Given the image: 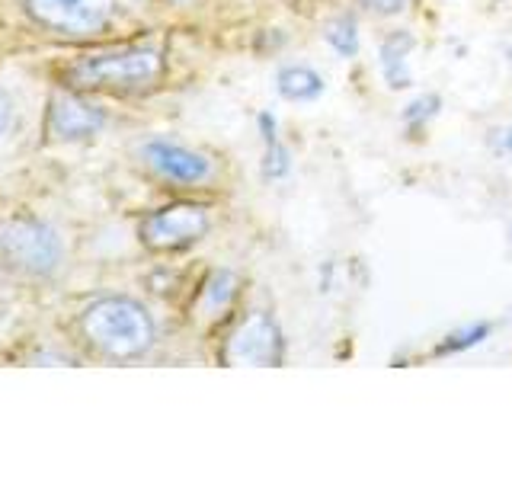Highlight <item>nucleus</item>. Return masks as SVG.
Instances as JSON below:
<instances>
[{
	"label": "nucleus",
	"mask_w": 512,
	"mask_h": 480,
	"mask_svg": "<svg viewBox=\"0 0 512 480\" xmlns=\"http://www.w3.org/2000/svg\"><path fill=\"white\" fill-rule=\"evenodd\" d=\"M167 77V55L157 45H112L68 61L58 71L61 87L80 93L135 96L160 87Z\"/></svg>",
	"instance_id": "f257e3e1"
},
{
	"label": "nucleus",
	"mask_w": 512,
	"mask_h": 480,
	"mask_svg": "<svg viewBox=\"0 0 512 480\" xmlns=\"http://www.w3.org/2000/svg\"><path fill=\"white\" fill-rule=\"evenodd\" d=\"M77 336L93 356L106 362H135L154 349L157 327L141 301L128 295H106L80 311Z\"/></svg>",
	"instance_id": "f03ea898"
},
{
	"label": "nucleus",
	"mask_w": 512,
	"mask_h": 480,
	"mask_svg": "<svg viewBox=\"0 0 512 480\" xmlns=\"http://www.w3.org/2000/svg\"><path fill=\"white\" fill-rule=\"evenodd\" d=\"M0 260L23 276L48 279L64 263V244L52 224L39 218H10L0 224Z\"/></svg>",
	"instance_id": "7ed1b4c3"
},
{
	"label": "nucleus",
	"mask_w": 512,
	"mask_h": 480,
	"mask_svg": "<svg viewBox=\"0 0 512 480\" xmlns=\"http://www.w3.org/2000/svg\"><path fill=\"white\" fill-rule=\"evenodd\" d=\"M212 228V208L205 202L176 199L160 208H151L138 221V240L151 253H183L196 247Z\"/></svg>",
	"instance_id": "20e7f679"
},
{
	"label": "nucleus",
	"mask_w": 512,
	"mask_h": 480,
	"mask_svg": "<svg viewBox=\"0 0 512 480\" xmlns=\"http://www.w3.org/2000/svg\"><path fill=\"white\" fill-rule=\"evenodd\" d=\"M29 20L61 39H93L109 29L116 0H23Z\"/></svg>",
	"instance_id": "39448f33"
},
{
	"label": "nucleus",
	"mask_w": 512,
	"mask_h": 480,
	"mask_svg": "<svg viewBox=\"0 0 512 480\" xmlns=\"http://www.w3.org/2000/svg\"><path fill=\"white\" fill-rule=\"evenodd\" d=\"M285 359V333L279 320L266 311H247L234 320L231 333L221 343L224 365H269L276 368Z\"/></svg>",
	"instance_id": "423d86ee"
},
{
	"label": "nucleus",
	"mask_w": 512,
	"mask_h": 480,
	"mask_svg": "<svg viewBox=\"0 0 512 480\" xmlns=\"http://www.w3.org/2000/svg\"><path fill=\"white\" fill-rule=\"evenodd\" d=\"M103 128H106V109L87 100V93L61 87L48 96L45 132L52 141H61V144L87 141L93 135H100Z\"/></svg>",
	"instance_id": "0eeeda50"
},
{
	"label": "nucleus",
	"mask_w": 512,
	"mask_h": 480,
	"mask_svg": "<svg viewBox=\"0 0 512 480\" xmlns=\"http://www.w3.org/2000/svg\"><path fill=\"white\" fill-rule=\"evenodd\" d=\"M141 160L157 180L173 183V186H202L212 180V160L202 151L186 148V144H176L167 138H151L141 144Z\"/></svg>",
	"instance_id": "6e6552de"
},
{
	"label": "nucleus",
	"mask_w": 512,
	"mask_h": 480,
	"mask_svg": "<svg viewBox=\"0 0 512 480\" xmlns=\"http://www.w3.org/2000/svg\"><path fill=\"white\" fill-rule=\"evenodd\" d=\"M240 295V276L231 269H215L208 276L196 295V304H192V314L205 324H215V320L228 317L234 311V301Z\"/></svg>",
	"instance_id": "1a4fd4ad"
},
{
	"label": "nucleus",
	"mask_w": 512,
	"mask_h": 480,
	"mask_svg": "<svg viewBox=\"0 0 512 480\" xmlns=\"http://www.w3.org/2000/svg\"><path fill=\"white\" fill-rule=\"evenodd\" d=\"M413 48H416V39L407 29H397L381 42V74L388 80L391 90H407L413 84V74H410Z\"/></svg>",
	"instance_id": "9d476101"
},
{
	"label": "nucleus",
	"mask_w": 512,
	"mask_h": 480,
	"mask_svg": "<svg viewBox=\"0 0 512 480\" xmlns=\"http://www.w3.org/2000/svg\"><path fill=\"white\" fill-rule=\"evenodd\" d=\"M276 87L288 103H311L324 93V77L308 64H288V68L279 71Z\"/></svg>",
	"instance_id": "9b49d317"
},
{
	"label": "nucleus",
	"mask_w": 512,
	"mask_h": 480,
	"mask_svg": "<svg viewBox=\"0 0 512 480\" xmlns=\"http://www.w3.org/2000/svg\"><path fill=\"white\" fill-rule=\"evenodd\" d=\"M324 39L340 58H356L359 52V23L352 13H340L324 26Z\"/></svg>",
	"instance_id": "f8f14e48"
},
{
	"label": "nucleus",
	"mask_w": 512,
	"mask_h": 480,
	"mask_svg": "<svg viewBox=\"0 0 512 480\" xmlns=\"http://www.w3.org/2000/svg\"><path fill=\"white\" fill-rule=\"evenodd\" d=\"M490 324H484V320H477V324H468V327H461L455 333H448L445 340L436 346V356H455V352H464V349H474L480 346L490 336Z\"/></svg>",
	"instance_id": "ddd939ff"
},
{
	"label": "nucleus",
	"mask_w": 512,
	"mask_h": 480,
	"mask_svg": "<svg viewBox=\"0 0 512 480\" xmlns=\"http://www.w3.org/2000/svg\"><path fill=\"white\" fill-rule=\"evenodd\" d=\"M260 170L266 180H282V176H288V170H292V151H288L282 141H269Z\"/></svg>",
	"instance_id": "4468645a"
},
{
	"label": "nucleus",
	"mask_w": 512,
	"mask_h": 480,
	"mask_svg": "<svg viewBox=\"0 0 512 480\" xmlns=\"http://www.w3.org/2000/svg\"><path fill=\"white\" fill-rule=\"evenodd\" d=\"M439 109H442V100L436 93H426V96H420V100H413L410 106H407V112H404V122L410 125V128H423L426 122H432L439 116Z\"/></svg>",
	"instance_id": "2eb2a0df"
},
{
	"label": "nucleus",
	"mask_w": 512,
	"mask_h": 480,
	"mask_svg": "<svg viewBox=\"0 0 512 480\" xmlns=\"http://www.w3.org/2000/svg\"><path fill=\"white\" fill-rule=\"evenodd\" d=\"M359 7H365L368 13H378V16H394V13H404L413 0H356Z\"/></svg>",
	"instance_id": "dca6fc26"
},
{
	"label": "nucleus",
	"mask_w": 512,
	"mask_h": 480,
	"mask_svg": "<svg viewBox=\"0 0 512 480\" xmlns=\"http://www.w3.org/2000/svg\"><path fill=\"white\" fill-rule=\"evenodd\" d=\"M10 119H13V103H10V96L0 90V135L10 128Z\"/></svg>",
	"instance_id": "f3484780"
},
{
	"label": "nucleus",
	"mask_w": 512,
	"mask_h": 480,
	"mask_svg": "<svg viewBox=\"0 0 512 480\" xmlns=\"http://www.w3.org/2000/svg\"><path fill=\"white\" fill-rule=\"evenodd\" d=\"M506 138H500V148L503 151H512V128H509V132H503Z\"/></svg>",
	"instance_id": "a211bd4d"
},
{
	"label": "nucleus",
	"mask_w": 512,
	"mask_h": 480,
	"mask_svg": "<svg viewBox=\"0 0 512 480\" xmlns=\"http://www.w3.org/2000/svg\"><path fill=\"white\" fill-rule=\"evenodd\" d=\"M167 4H186V0H167Z\"/></svg>",
	"instance_id": "6ab92c4d"
}]
</instances>
